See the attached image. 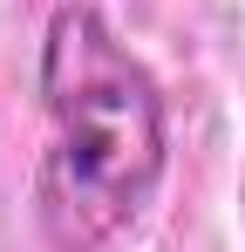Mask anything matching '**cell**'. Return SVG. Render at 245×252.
Returning a JSON list of instances; mask_svg holds the SVG:
<instances>
[{"instance_id": "obj_1", "label": "cell", "mask_w": 245, "mask_h": 252, "mask_svg": "<svg viewBox=\"0 0 245 252\" xmlns=\"http://www.w3.org/2000/svg\"><path fill=\"white\" fill-rule=\"evenodd\" d=\"M41 232L55 252H102L122 239L163 177V102L143 62L95 7H61L41 41Z\"/></svg>"}]
</instances>
